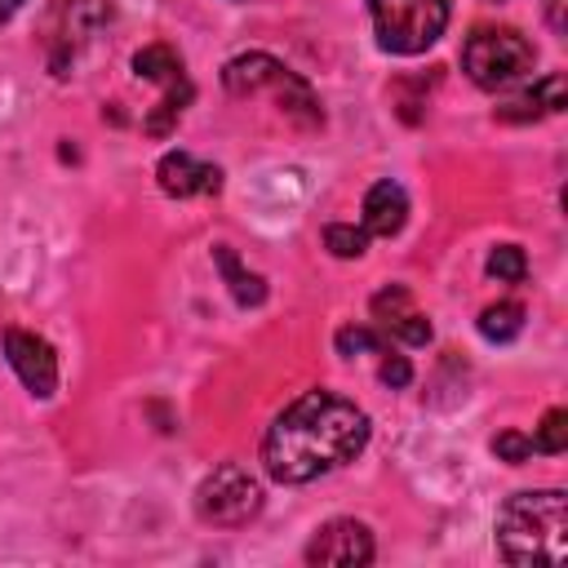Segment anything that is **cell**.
Returning <instances> with one entry per match:
<instances>
[{"mask_svg":"<svg viewBox=\"0 0 568 568\" xmlns=\"http://www.w3.org/2000/svg\"><path fill=\"white\" fill-rule=\"evenodd\" d=\"M368 444V417L355 399L337 390L297 395L262 435V466L275 484H311L346 462H355Z\"/></svg>","mask_w":568,"mask_h":568,"instance_id":"1","label":"cell"},{"mask_svg":"<svg viewBox=\"0 0 568 568\" xmlns=\"http://www.w3.org/2000/svg\"><path fill=\"white\" fill-rule=\"evenodd\" d=\"M497 550L506 564H564L568 559V497L559 488L515 493L497 510Z\"/></svg>","mask_w":568,"mask_h":568,"instance_id":"2","label":"cell"},{"mask_svg":"<svg viewBox=\"0 0 568 568\" xmlns=\"http://www.w3.org/2000/svg\"><path fill=\"white\" fill-rule=\"evenodd\" d=\"M222 84H226V93H235V98H253V93H275L280 98V106L297 120V124H306V129H315L320 120H324V111H320V102H315V93H311V84L302 80V75H293L280 58H271V53H240V58H231L226 67H222Z\"/></svg>","mask_w":568,"mask_h":568,"instance_id":"3","label":"cell"},{"mask_svg":"<svg viewBox=\"0 0 568 568\" xmlns=\"http://www.w3.org/2000/svg\"><path fill=\"white\" fill-rule=\"evenodd\" d=\"M377 44L386 53H426L448 27V0H368Z\"/></svg>","mask_w":568,"mask_h":568,"instance_id":"4","label":"cell"},{"mask_svg":"<svg viewBox=\"0 0 568 568\" xmlns=\"http://www.w3.org/2000/svg\"><path fill=\"white\" fill-rule=\"evenodd\" d=\"M532 62H537V53L515 27H479L462 44V71L479 89H506V84L524 80L532 71Z\"/></svg>","mask_w":568,"mask_h":568,"instance_id":"5","label":"cell"},{"mask_svg":"<svg viewBox=\"0 0 568 568\" xmlns=\"http://www.w3.org/2000/svg\"><path fill=\"white\" fill-rule=\"evenodd\" d=\"M262 510V484L248 466L222 462L195 488V515L213 528H240Z\"/></svg>","mask_w":568,"mask_h":568,"instance_id":"6","label":"cell"},{"mask_svg":"<svg viewBox=\"0 0 568 568\" xmlns=\"http://www.w3.org/2000/svg\"><path fill=\"white\" fill-rule=\"evenodd\" d=\"M111 22V4L106 0H58L49 9V67L53 75H67V67L75 62V49Z\"/></svg>","mask_w":568,"mask_h":568,"instance_id":"7","label":"cell"},{"mask_svg":"<svg viewBox=\"0 0 568 568\" xmlns=\"http://www.w3.org/2000/svg\"><path fill=\"white\" fill-rule=\"evenodd\" d=\"M4 359L13 364V373L22 377V386L36 399H49L58 390V355L44 337H36L27 328H9L4 333Z\"/></svg>","mask_w":568,"mask_h":568,"instance_id":"8","label":"cell"},{"mask_svg":"<svg viewBox=\"0 0 568 568\" xmlns=\"http://www.w3.org/2000/svg\"><path fill=\"white\" fill-rule=\"evenodd\" d=\"M368 559H373V532L359 519H333L306 546V564H324V568H359Z\"/></svg>","mask_w":568,"mask_h":568,"instance_id":"9","label":"cell"},{"mask_svg":"<svg viewBox=\"0 0 568 568\" xmlns=\"http://www.w3.org/2000/svg\"><path fill=\"white\" fill-rule=\"evenodd\" d=\"M155 182L164 195L173 200H186V195H217L222 191V169L217 164H204L186 151H169L160 164H155Z\"/></svg>","mask_w":568,"mask_h":568,"instance_id":"10","label":"cell"},{"mask_svg":"<svg viewBox=\"0 0 568 568\" xmlns=\"http://www.w3.org/2000/svg\"><path fill=\"white\" fill-rule=\"evenodd\" d=\"M404 222H408V191L390 178L373 182L368 195H364V231L390 240V235H399Z\"/></svg>","mask_w":568,"mask_h":568,"instance_id":"11","label":"cell"},{"mask_svg":"<svg viewBox=\"0 0 568 568\" xmlns=\"http://www.w3.org/2000/svg\"><path fill=\"white\" fill-rule=\"evenodd\" d=\"M564 106H568V98H564V75H546V80H537L532 89L506 98V102L497 106V120H506V124H528V120H541V115H559Z\"/></svg>","mask_w":568,"mask_h":568,"instance_id":"12","label":"cell"},{"mask_svg":"<svg viewBox=\"0 0 568 568\" xmlns=\"http://www.w3.org/2000/svg\"><path fill=\"white\" fill-rule=\"evenodd\" d=\"M133 71H138L142 80L164 84V89H182V84H191L186 71H182V58H178L169 44H146V49H138V53H133Z\"/></svg>","mask_w":568,"mask_h":568,"instance_id":"13","label":"cell"},{"mask_svg":"<svg viewBox=\"0 0 568 568\" xmlns=\"http://www.w3.org/2000/svg\"><path fill=\"white\" fill-rule=\"evenodd\" d=\"M213 262H217V271H222L226 288H231V297H235L240 306H257V302L266 297V280H262V275H253V271H244V266H240V257H235V248L217 244V248H213Z\"/></svg>","mask_w":568,"mask_h":568,"instance_id":"14","label":"cell"},{"mask_svg":"<svg viewBox=\"0 0 568 568\" xmlns=\"http://www.w3.org/2000/svg\"><path fill=\"white\" fill-rule=\"evenodd\" d=\"M333 346H337V355L355 359V355H382V351H390V337L377 324H346V328H337Z\"/></svg>","mask_w":568,"mask_h":568,"instance_id":"15","label":"cell"},{"mask_svg":"<svg viewBox=\"0 0 568 568\" xmlns=\"http://www.w3.org/2000/svg\"><path fill=\"white\" fill-rule=\"evenodd\" d=\"M479 333L488 342H510L524 333V306L519 302H497V306H484L479 311Z\"/></svg>","mask_w":568,"mask_h":568,"instance_id":"16","label":"cell"},{"mask_svg":"<svg viewBox=\"0 0 568 568\" xmlns=\"http://www.w3.org/2000/svg\"><path fill=\"white\" fill-rule=\"evenodd\" d=\"M488 275H493L497 284H519V280L528 275L524 248H519V244H497V248L488 253Z\"/></svg>","mask_w":568,"mask_h":568,"instance_id":"17","label":"cell"},{"mask_svg":"<svg viewBox=\"0 0 568 568\" xmlns=\"http://www.w3.org/2000/svg\"><path fill=\"white\" fill-rule=\"evenodd\" d=\"M324 244L333 257H359L368 248V231L364 226H346V222H333L324 226Z\"/></svg>","mask_w":568,"mask_h":568,"instance_id":"18","label":"cell"},{"mask_svg":"<svg viewBox=\"0 0 568 568\" xmlns=\"http://www.w3.org/2000/svg\"><path fill=\"white\" fill-rule=\"evenodd\" d=\"M568 448V413L564 408H550L532 435V453H564Z\"/></svg>","mask_w":568,"mask_h":568,"instance_id":"19","label":"cell"},{"mask_svg":"<svg viewBox=\"0 0 568 568\" xmlns=\"http://www.w3.org/2000/svg\"><path fill=\"white\" fill-rule=\"evenodd\" d=\"M493 453H497L501 462L519 466V462H528V457H532V435H519V430H501V435L493 439Z\"/></svg>","mask_w":568,"mask_h":568,"instance_id":"20","label":"cell"},{"mask_svg":"<svg viewBox=\"0 0 568 568\" xmlns=\"http://www.w3.org/2000/svg\"><path fill=\"white\" fill-rule=\"evenodd\" d=\"M382 355H386V359H382V382H386V386H395V390H399V386H408L413 364H408L404 355H395V351H382Z\"/></svg>","mask_w":568,"mask_h":568,"instance_id":"21","label":"cell"},{"mask_svg":"<svg viewBox=\"0 0 568 568\" xmlns=\"http://www.w3.org/2000/svg\"><path fill=\"white\" fill-rule=\"evenodd\" d=\"M546 13H550V27H555V31L568 27V22H564V0H546Z\"/></svg>","mask_w":568,"mask_h":568,"instance_id":"22","label":"cell"},{"mask_svg":"<svg viewBox=\"0 0 568 568\" xmlns=\"http://www.w3.org/2000/svg\"><path fill=\"white\" fill-rule=\"evenodd\" d=\"M22 4H27V0H0V27H4V22H9V18L22 9Z\"/></svg>","mask_w":568,"mask_h":568,"instance_id":"23","label":"cell"}]
</instances>
